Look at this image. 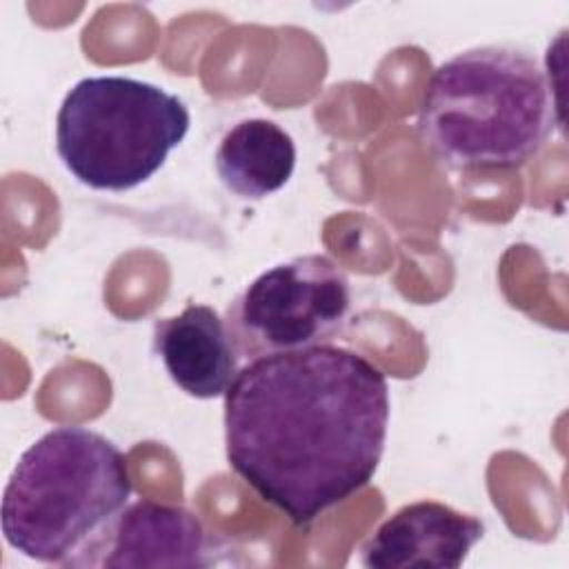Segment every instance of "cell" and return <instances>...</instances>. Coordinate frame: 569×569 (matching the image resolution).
<instances>
[{"mask_svg":"<svg viewBox=\"0 0 569 569\" xmlns=\"http://www.w3.org/2000/svg\"><path fill=\"white\" fill-rule=\"evenodd\" d=\"M387 425L385 373L331 342L253 358L224 393L229 467L298 527L369 485Z\"/></svg>","mask_w":569,"mask_h":569,"instance_id":"cell-1","label":"cell"},{"mask_svg":"<svg viewBox=\"0 0 569 569\" xmlns=\"http://www.w3.org/2000/svg\"><path fill=\"white\" fill-rule=\"evenodd\" d=\"M153 353L173 385L200 400L224 396L240 371L227 322L209 305L191 302L171 318H158Z\"/></svg>","mask_w":569,"mask_h":569,"instance_id":"cell-8","label":"cell"},{"mask_svg":"<svg viewBox=\"0 0 569 569\" xmlns=\"http://www.w3.org/2000/svg\"><path fill=\"white\" fill-rule=\"evenodd\" d=\"M129 496L127 456L107 436L53 427L20 453L4 485L2 536L24 558L76 567Z\"/></svg>","mask_w":569,"mask_h":569,"instance_id":"cell-3","label":"cell"},{"mask_svg":"<svg viewBox=\"0 0 569 569\" xmlns=\"http://www.w3.org/2000/svg\"><path fill=\"white\" fill-rule=\"evenodd\" d=\"M220 182L240 198L260 200L280 191L296 169V142L273 120L236 122L216 149Z\"/></svg>","mask_w":569,"mask_h":569,"instance_id":"cell-9","label":"cell"},{"mask_svg":"<svg viewBox=\"0 0 569 569\" xmlns=\"http://www.w3.org/2000/svg\"><path fill=\"white\" fill-rule=\"evenodd\" d=\"M191 124L187 104L129 76H87L62 98L56 151L84 187L129 191L162 169Z\"/></svg>","mask_w":569,"mask_h":569,"instance_id":"cell-4","label":"cell"},{"mask_svg":"<svg viewBox=\"0 0 569 569\" xmlns=\"http://www.w3.org/2000/svg\"><path fill=\"white\" fill-rule=\"evenodd\" d=\"M553 109L551 82L529 51L482 44L433 69L418 133L449 169H516L547 144Z\"/></svg>","mask_w":569,"mask_h":569,"instance_id":"cell-2","label":"cell"},{"mask_svg":"<svg viewBox=\"0 0 569 569\" xmlns=\"http://www.w3.org/2000/svg\"><path fill=\"white\" fill-rule=\"evenodd\" d=\"M485 525L438 500H416L393 511L360 547L367 569H458Z\"/></svg>","mask_w":569,"mask_h":569,"instance_id":"cell-7","label":"cell"},{"mask_svg":"<svg viewBox=\"0 0 569 569\" xmlns=\"http://www.w3.org/2000/svg\"><path fill=\"white\" fill-rule=\"evenodd\" d=\"M211 540L182 505L136 500L87 547L76 567H209Z\"/></svg>","mask_w":569,"mask_h":569,"instance_id":"cell-6","label":"cell"},{"mask_svg":"<svg viewBox=\"0 0 569 569\" xmlns=\"http://www.w3.org/2000/svg\"><path fill=\"white\" fill-rule=\"evenodd\" d=\"M351 313L345 269L322 253L278 262L227 307V329L240 358L298 351L331 342Z\"/></svg>","mask_w":569,"mask_h":569,"instance_id":"cell-5","label":"cell"}]
</instances>
